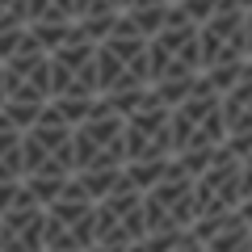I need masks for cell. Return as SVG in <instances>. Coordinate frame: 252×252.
Wrapping results in <instances>:
<instances>
[{
	"label": "cell",
	"instance_id": "obj_1",
	"mask_svg": "<svg viewBox=\"0 0 252 252\" xmlns=\"http://www.w3.org/2000/svg\"><path fill=\"white\" fill-rule=\"evenodd\" d=\"M147 72H152V93L164 105H177L193 93V84L202 80V46H198V26L177 13L164 21L160 34L147 38Z\"/></svg>",
	"mask_w": 252,
	"mask_h": 252
},
{
	"label": "cell",
	"instance_id": "obj_2",
	"mask_svg": "<svg viewBox=\"0 0 252 252\" xmlns=\"http://www.w3.org/2000/svg\"><path fill=\"white\" fill-rule=\"evenodd\" d=\"M97 89L101 97H130V93L152 89L147 38L130 30L126 17H118V26L97 42Z\"/></svg>",
	"mask_w": 252,
	"mask_h": 252
},
{
	"label": "cell",
	"instance_id": "obj_3",
	"mask_svg": "<svg viewBox=\"0 0 252 252\" xmlns=\"http://www.w3.org/2000/svg\"><path fill=\"white\" fill-rule=\"evenodd\" d=\"M227 143L223 126V97L206 80L193 84L185 101L172 105V156H198V152H219Z\"/></svg>",
	"mask_w": 252,
	"mask_h": 252
},
{
	"label": "cell",
	"instance_id": "obj_4",
	"mask_svg": "<svg viewBox=\"0 0 252 252\" xmlns=\"http://www.w3.org/2000/svg\"><path fill=\"white\" fill-rule=\"evenodd\" d=\"M72 156H76V172L126 168V118L114 114L97 97V109L89 114V122L72 130Z\"/></svg>",
	"mask_w": 252,
	"mask_h": 252
},
{
	"label": "cell",
	"instance_id": "obj_5",
	"mask_svg": "<svg viewBox=\"0 0 252 252\" xmlns=\"http://www.w3.org/2000/svg\"><path fill=\"white\" fill-rule=\"evenodd\" d=\"M21 160H26V177H55V181L76 177L72 126L63 122L51 105H46L42 118L21 135ZM26 177H21V181H26Z\"/></svg>",
	"mask_w": 252,
	"mask_h": 252
},
{
	"label": "cell",
	"instance_id": "obj_6",
	"mask_svg": "<svg viewBox=\"0 0 252 252\" xmlns=\"http://www.w3.org/2000/svg\"><path fill=\"white\" fill-rule=\"evenodd\" d=\"M198 46H202V76L252 63V55H248V13L235 0H223L198 26Z\"/></svg>",
	"mask_w": 252,
	"mask_h": 252
},
{
	"label": "cell",
	"instance_id": "obj_7",
	"mask_svg": "<svg viewBox=\"0 0 252 252\" xmlns=\"http://www.w3.org/2000/svg\"><path fill=\"white\" fill-rule=\"evenodd\" d=\"M147 240V223H143V193L130 181H118V189L109 198H101L93 206V248H130V244Z\"/></svg>",
	"mask_w": 252,
	"mask_h": 252
},
{
	"label": "cell",
	"instance_id": "obj_8",
	"mask_svg": "<svg viewBox=\"0 0 252 252\" xmlns=\"http://www.w3.org/2000/svg\"><path fill=\"white\" fill-rule=\"evenodd\" d=\"M143 223H147V240L193 227V177L177 160H168V172L160 177V185L143 193Z\"/></svg>",
	"mask_w": 252,
	"mask_h": 252
},
{
	"label": "cell",
	"instance_id": "obj_9",
	"mask_svg": "<svg viewBox=\"0 0 252 252\" xmlns=\"http://www.w3.org/2000/svg\"><path fill=\"white\" fill-rule=\"evenodd\" d=\"M244 206V172L227 147H219L215 160L193 177V223L235 215Z\"/></svg>",
	"mask_w": 252,
	"mask_h": 252
},
{
	"label": "cell",
	"instance_id": "obj_10",
	"mask_svg": "<svg viewBox=\"0 0 252 252\" xmlns=\"http://www.w3.org/2000/svg\"><path fill=\"white\" fill-rule=\"evenodd\" d=\"M55 97H101L97 89V42L72 26L67 42L51 51V101Z\"/></svg>",
	"mask_w": 252,
	"mask_h": 252
},
{
	"label": "cell",
	"instance_id": "obj_11",
	"mask_svg": "<svg viewBox=\"0 0 252 252\" xmlns=\"http://www.w3.org/2000/svg\"><path fill=\"white\" fill-rule=\"evenodd\" d=\"M143 160H172V105H164L156 93L126 114V164Z\"/></svg>",
	"mask_w": 252,
	"mask_h": 252
},
{
	"label": "cell",
	"instance_id": "obj_12",
	"mask_svg": "<svg viewBox=\"0 0 252 252\" xmlns=\"http://www.w3.org/2000/svg\"><path fill=\"white\" fill-rule=\"evenodd\" d=\"M0 67H4V101H13V105H38V109L51 105V51H42L34 34Z\"/></svg>",
	"mask_w": 252,
	"mask_h": 252
},
{
	"label": "cell",
	"instance_id": "obj_13",
	"mask_svg": "<svg viewBox=\"0 0 252 252\" xmlns=\"http://www.w3.org/2000/svg\"><path fill=\"white\" fill-rule=\"evenodd\" d=\"M42 235H46V210L21 185L13 206L0 215V252H42Z\"/></svg>",
	"mask_w": 252,
	"mask_h": 252
},
{
	"label": "cell",
	"instance_id": "obj_14",
	"mask_svg": "<svg viewBox=\"0 0 252 252\" xmlns=\"http://www.w3.org/2000/svg\"><path fill=\"white\" fill-rule=\"evenodd\" d=\"M223 126H227V139L252 135V63H248V72L223 93Z\"/></svg>",
	"mask_w": 252,
	"mask_h": 252
},
{
	"label": "cell",
	"instance_id": "obj_15",
	"mask_svg": "<svg viewBox=\"0 0 252 252\" xmlns=\"http://www.w3.org/2000/svg\"><path fill=\"white\" fill-rule=\"evenodd\" d=\"M122 17V0H76V26L89 42H101Z\"/></svg>",
	"mask_w": 252,
	"mask_h": 252
},
{
	"label": "cell",
	"instance_id": "obj_16",
	"mask_svg": "<svg viewBox=\"0 0 252 252\" xmlns=\"http://www.w3.org/2000/svg\"><path fill=\"white\" fill-rule=\"evenodd\" d=\"M122 17L130 21V30H139L143 38L160 34L164 21L172 17V0H122Z\"/></svg>",
	"mask_w": 252,
	"mask_h": 252
},
{
	"label": "cell",
	"instance_id": "obj_17",
	"mask_svg": "<svg viewBox=\"0 0 252 252\" xmlns=\"http://www.w3.org/2000/svg\"><path fill=\"white\" fill-rule=\"evenodd\" d=\"M26 177V160H21V130H13L0 114V185H17Z\"/></svg>",
	"mask_w": 252,
	"mask_h": 252
},
{
	"label": "cell",
	"instance_id": "obj_18",
	"mask_svg": "<svg viewBox=\"0 0 252 252\" xmlns=\"http://www.w3.org/2000/svg\"><path fill=\"white\" fill-rule=\"evenodd\" d=\"M30 26H76V0H26Z\"/></svg>",
	"mask_w": 252,
	"mask_h": 252
},
{
	"label": "cell",
	"instance_id": "obj_19",
	"mask_svg": "<svg viewBox=\"0 0 252 252\" xmlns=\"http://www.w3.org/2000/svg\"><path fill=\"white\" fill-rule=\"evenodd\" d=\"M168 172V160H143V164H126L122 177L130 181V185L139 189V193H147L152 185H160V177Z\"/></svg>",
	"mask_w": 252,
	"mask_h": 252
},
{
	"label": "cell",
	"instance_id": "obj_20",
	"mask_svg": "<svg viewBox=\"0 0 252 252\" xmlns=\"http://www.w3.org/2000/svg\"><path fill=\"white\" fill-rule=\"evenodd\" d=\"M51 109H55V114H59L67 126H72V130H76V126L89 122V114L97 109V97H55V101H51Z\"/></svg>",
	"mask_w": 252,
	"mask_h": 252
},
{
	"label": "cell",
	"instance_id": "obj_21",
	"mask_svg": "<svg viewBox=\"0 0 252 252\" xmlns=\"http://www.w3.org/2000/svg\"><path fill=\"white\" fill-rule=\"evenodd\" d=\"M26 26H30L26 0H0V30H26Z\"/></svg>",
	"mask_w": 252,
	"mask_h": 252
},
{
	"label": "cell",
	"instance_id": "obj_22",
	"mask_svg": "<svg viewBox=\"0 0 252 252\" xmlns=\"http://www.w3.org/2000/svg\"><path fill=\"white\" fill-rule=\"evenodd\" d=\"M172 4H177V13H185V17L193 21V26H202V21H206L210 13H215L219 4H223V0H172Z\"/></svg>",
	"mask_w": 252,
	"mask_h": 252
},
{
	"label": "cell",
	"instance_id": "obj_23",
	"mask_svg": "<svg viewBox=\"0 0 252 252\" xmlns=\"http://www.w3.org/2000/svg\"><path fill=\"white\" fill-rule=\"evenodd\" d=\"M240 172H244V202H252V152L240 156Z\"/></svg>",
	"mask_w": 252,
	"mask_h": 252
},
{
	"label": "cell",
	"instance_id": "obj_24",
	"mask_svg": "<svg viewBox=\"0 0 252 252\" xmlns=\"http://www.w3.org/2000/svg\"><path fill=\"white\" fill-rule=\"evenodd\" d=\"M17 189H21V181H17V185H0V215H4V210L13 206V198H17Z\"/></svg>",
	"mask_w": 252,
	"mask_h": 252
},
{
	"label": "cell",
	"instance_id": "obj_25",
	"mask_svg": "<svg viewBox=\"0 0 252 252\" xmlns=\"http://www.w3.org/2000/svg\"><path fill=\"white\" fill-rule=\"evenodd\" d=\"M172 252H202V244L193 240V235H185V240H181V244H177V248H172Z\"/></svg>",
	"mask_w": 252,
	"mask_h": 252
},
{
	"label": "cell",
	"instance_id": "obj_26",
	"mask_svg": "<svg viewBox=\"0 0 252 252\" xmlns=\"http://www.w3.org/2000/svg\"><path fill=\"white\" fill-rule=\"evenodd\" d=\"M248 55H252V9H248Z\"/></svg>",
	"mask_w": 252,
	"mask_h": 252
}]
</instances>
